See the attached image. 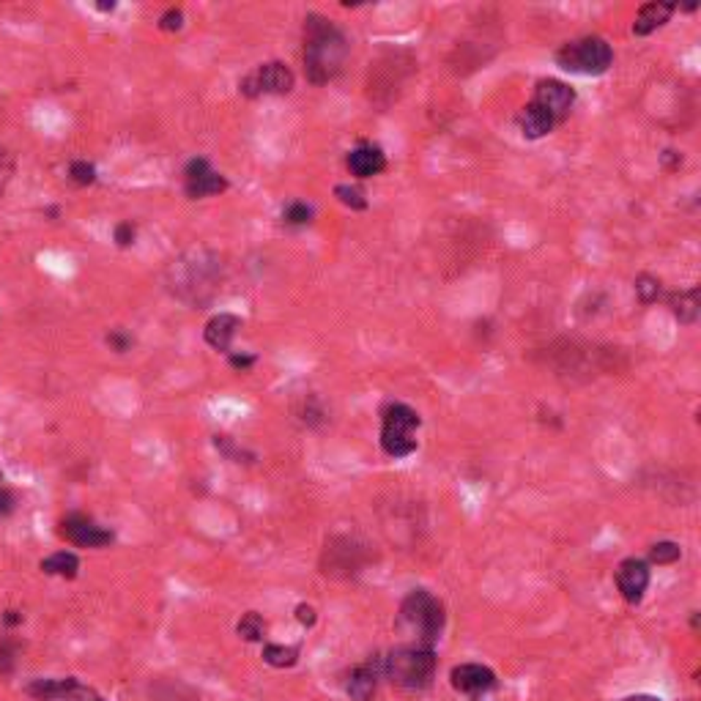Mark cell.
<instances>
[{
	"label": "cell",
	"instance_id": "24",
	"mask_svg": "<svg viewBox=\"0 0 701 701\" xmlns=\"http://www.w3.org/2000/svg\"><path fill=\"white\" fill-rule=\"evenodd\" d=\"M69 179H71L74 184H79V187H88V184L96 181V168H94L91 162H86V159H74V162L69 164Z\"/></svg>",
	"mask_w": 701,
	"mask_h": 701
},
{
	"label": "cell",
	"instance_id": "17",
	"mask_svg": "<svg viewBox=\"0 0 701 701\" xmlns=\"http://www.w3.org/2000/svg\"><path fill=\"white\" fill-rule=\"evenodd\" d=\"M518 123H521V132H523L526 140H540V138H546V135L556 127L554 115H551L546 107H540L538 102H529V104L521 110Z\"/></svg>",
	"mask_w": 701,
	"mask_h": 701
},
{
	"label": "cell",
	"instance_id": "11",
	"mask_svg": "<svg viewBox=\"0 0 701 701\" xmlns=\"http://www.w3.org/2000/svg\"><path fill=\"white\" fill-rule=\"evenodd\" d=\"M184 189L189 197H212V195H220L228 189V179L217 171H212V164L209 159H192L187 164V171H184Z\"/></svg>",
	"mask_w": 701,
	"mask_h": 701
},
{
	"label": "cell",
	"instance_id": "30",
	"mask_svg": "<svg viewBox=\"0 0 701 701\" xmlns=\"http://www.w3.org/2000/svg\"><path fill=\"white\" fill-rule=\"evenodd\" d=\"M107 346L113 348V351H118V354H123V351H129L132 348V338L123 332V329H113V332L107 335Z\"/></svg>",
	"mask_w": 701,
	"mask_h": 701
},
{
	"label": "cell",
	"instance_id": "35",
	"mask_svg": "<svg viewBox=\"0 0 701 701\" xmlns=\"http://www.w3.org/2000/svg\"><path fill=\"white\" fill-rule=\"evenodd\" d=\"M230 367H236V370H250L258 359L253 356V354H230Z\"/></svg>",
	"mask_w": 701,
	"mask_h": 701
},
{
	"label": "cell",
	"instance_id": "38",
	"mask_svg": "<svg viewBox=\"0 0 701 701\" xmlns=\"http://www.w3.org/2000/svg\"><path fill=\"white\" fill-rule=\"evenodd\" d=\"M96 9H99V12H113V9H115V4H113V0H110V4H99Z\"/></svg>",
	"mask_w": 701,
	"mask_h": 701
},
{
	"label": "cell",
	"instance_id": "23",
	"mask_svg": "<svg viewBox=\"0 0 701 701\" xmlns=\"http://www.w3.org/2000/svg\"><path fill=\"white\" fill-rule=\"evenodd\" d=\"M680 556H682V548H680L677 543H672V540L655 543V546L649 548V559H652L655 564H674V562H680Z\"/></svg>",
	"mask_w": 701,
	"mask_h": 701
},
{
	"label": "cell",
	"instance_id": "9",
	"mask_svg": "<svg viewBox=\"0 0 701 701\" xmlns=\"http://www.w3.org/2000/svg\"><path fill=\"white\" fill-rule=\"evenodd\" d=\"M28 693L36 701H104L94 688H86L79 680H36L28 685Z\"/></svg>",
	"mask_w": 701,
	"mask_h": 701
},
{
	"label": "cell",
	"instance_id": "8",
	"mask_svg": "<svg viewBox=\"0 0 701 701\" xmlns=\"http://www.w3.org/2000/svg\"><path fill=\"white\" fill-rule=\"evenodd\" d=\"M61 538H66L71 546L79 548H104L115 540V534L104 526H99L96 521H91L88 515H66L61 521Z\"/></svg>",
	"mask_w": 701,
	"mask_h": 701
},
{
	"label": "cell",
	"instance_id": "29",
	"mask_svg": "<svg viewBox=\"0 0 701 701\" xmlns=\"http://www.w3.org/2000/svg\"><path fill=\"white\" fill-rule=\"evenodd\" d=\"M12 173H14V156L0 146V192H4L6 184L12 181Z\"/></svg>",
	"mask_w": 701,
	"mask_h": 701
},
{
	"label": "cell",
	"instance_id": "1",
	"mask_svg": "<svg viewBox=\"0 0 701 701\" xmlns=\"http://www.w3.org/2000/svg\"><path fill=\"white\" fill-rule=\"evenodd\" d=\"M348 58L346 33L321 14H310L305 20V71L315 86H323L340 74Z\"/></svg>",
	"mask_w": 701,
	"mask_h": 701
},
{
	"label": "cell",
	"instance_id": "19",
	"mask_svg": "<svg viewBox=\"0 0 701 701\" xmlns=\"http://www.w3.org/2000/svg\"><path fill=\"white\" fill-rule=\"evenodd\" d=\"M41 570L47 575H58V579H77L79 559L71 551H58L47 559H41Z\"/></svg>",
	"mask_w": 701,
	"mask_h": 701
},
{
	"label": "cell",
	"instance_id": "13",
	"mask_svg": "<svg viewBox=\"0 0 701 701\" xmlns=\"http://www.w3.org/2000/svg\"><path fill=\"white\" fill-rule=\"evenodd\" d=\"M449 685L463 696H482L497 688V674L482 663H461L449 672Z\"/></svg>",
	"mask_w": 701,
	"mask_h": 701
},
{
	"label": "cell",
	"instance_id": "25",
	"mask_svg": "<svg viewBox=\"0 0 701 701\" xmlns=\"http://www.w3.org/2000/svg\"><path fill=\"white\" fill-rule=\"evenodd\" d=\"M20 657V644L14 638H0V674H12Z\"/></svg>",
	"mask_w": 701,
	"mask_h": 701
},
{
	"label": "cell",
	"instance_id": "4",
	"mask_svg": "<svg viewBox=\"0 0 701 701\" xmlns=\"http://www.w3.org/2000/svg\"><path fill=\"white\" fill-rule=\"evenodd\" d=\"M220 269H222L220 261L205 253H192L181 261H173V266H171L173 294H179L181 299H187L192 305L205 302L214 294Z\"/></svg>",
	"mask_w": 701,
	"mask_h": 701
},
{
	"label": "cell",
	"instance_id": "2",
	"mask_svg": "<svg viewBox=\"0 0 701 701\" xmlns=\"http://www.w3.org/2000/svg\"><path fill=\"white\" fill-rule=\"evenodd\" d=\"M384 677L405 690V693H422L430 688L436 677V649L420 644H403L387 655H381Z\"/></svg>",
	"mask_w": 701,
	"mask_h": 701
},
{
	"label": "cell",
	"instance_id": "37",
	"mask_svg": "<svg viewBox=\"0 0 701 701\" xmlns=\"http://www.w3.org/2000/svg\"><path fill=\"white\" fill-rule=\"evenodd\" d=\"M620 701H663V698H657V696H652V693H633V696H625V698H620Z\"/></svg>",
	"mask_w": 701,
	"mask_h": 701
},
{
	"label": "cell",
	"instance_id": "32",
	"mask_svg": "<svg viewBox=\"0 0 701 701\" xmlns=\"http://www.w3.org/2000/svg\"><path fill=\"white\" fill-rule=\"evenodd\" d=\"M113 236H115L118 246H129V244H135V225L132 222H118Z\"/></svg>",
	"mask_w": 701,
	"mask_h": 701
},
{
	"label": "cell",
	"instance_id": "22",
	"mask_svg": "<svg viewBox=\"0 0 701 701\" xmlns=\"http://www.w3.org/2000/svg\"><path fill=\"white\" fill-rule=\"evenodd\" d=\"M236 633L244 638V641H263L266 636V620L258 613V611H246L238 625H236Z\"/></svg>",
	"mask_w": 701,
	"mask_h": 701
},
{
	"label": "cell",
	"instance_id": "27",
	"mask_svg": "<svg viewBox=\"0 0 701 701\" xmlns=\"http://www.w3.org/2000/svg\"><path fill=\"white\" fill-rule=\"evenodd\" d=\"M282 220H285L288 225H307V222L313 220V209H310L307 203L294 200V203H288V205H285Z\"/></svg>",
	"mask_w": 701,
	"mask_h": 701
},
{
	"label": "cell",
	"instance_id": "26",
	"mask_svg": "<svg viewBox=\"0 0 701 701\" xmlns=\"http://www.w3.org/2000/svg\"><path fill=\"white\" fill-rule=\"evenodd\" d=\"M335 195L340 197V203H343V205H348V209H354V212H364V209H367L364 192H362V189H356V187L340 184V187H335Z\"/></svg>",
	"mask_w": 701,
	"mask_h": 701
},
{
	"label": "cell",
	"instance_id": "6",
	"mask_svg": "<svg viewBox=\"0 0 701 701\" xmlns=\"http://www.w3.org/2000/svg\"><path fill=\"white\" fill-rule=\"evenodd\" d=\"M556 63L570 74L597 77V74H605L611 69L613 50L600 36H584V38L567 41V45L556 53Z\"/></svg>",
	"mask_w": 701,
	"mask_h": 701
},
{
	"label": "cell",
	"instance_id": "5",
	"mask_svg": "<svg viewBox=\"0 0 701 701\" xmlns=\"http://www.w3.org/2000/svg\"><path fill=\"white\" fill-rule=\"evenodd\" d=\"M422 420L411 405L389 403L381 414V449L389 458H408L417 452L414 433L420 430Z\"/></svg>",
	"mask_w": 701,
	"mask_h": 701
},
{
	"label": "cell",
	"instance_id": "28",
	"mask_svg": "<svg viewBox=\"0 0 701 701\" xmlns=\"http://www.w3.org/2000/svg\"><path fill=\"white\" fill-rule=\"evenodd\" d=\"M636 294L644 305H652L657 296H661V282H657V277H652V274H641L636 280Z\"/></svg>",
	"mask_w": 701,
	"mask_h": 701
},
{
	"label": "cell",
	"instance_id": "7",
	"mask_svg": "<svg viewBox=\"0 0 701 701\" xmlns=\"http://www.w3.org/2000/svg\"><path fill=\"white\" fill-rule=\"evenodd\" d=\"M291 88H294V71L288 69L282 61L261 63L238 82V91L244 96H250V99H255V96H280V94H288Z\"/></svg>",
	"mask_w": 701,
	"mask_h": 701
},
{
	"label": "cell",
	"instance_id": "21",
	"mask_svg": "<svg viewBox=\"0 0 701 701\" xmlns=\"http://www.w3.org/2000/svg\"><path fill=\"white\" fill-rule=\"evenodd\" d=\"M263 661L274 669H291L299 663V647H285V644H266L263 647Z\"/></svg>",
	"mask_w": 701,
	"mask_h": 701
},
{
	"label": "cell",
	"instance_id": "33",
	"mask_svg": "<svg viewBox=\"0 0 701 701\" xmlns=\"http://www.w3.org/2000/svg\"><path fill=\"white\" fill-rule=\"evenodd\" d=\"M296 620H299V625H302V628H313V625L318 622V613H315V608H313V605H307V603H299V605H296Z\"/></svg>",
	"mask_w": 701,
	"mask_h": 701
},
{
	"label": "cell",
	"instance_id": "20",
	"mask_svg": "<svg viewBox=\"0 0 701 701\" xmlns=\"http://www.w3.org/2000/svg\"><path fill=\"white\" fill-rule=\"evenodd\" d=\"M669 305H672V313H674V318H677L680 323H696L698 307H701V302H698V288H690V291L674 294Z\"/></svg>",
	"mask_w": 701,
	"mask_h": 701
},
{
	"label": "cell",
	"instance_id": "10",
	"mask_svg": "<svg viewBox=\"0 0 701 701\" xmlns=\"http://www.w3.org/2000/svg\"><path fill=\"white\" fill-rule=\"evenodd\" d=\"M613 579H616V589H620V595L625 597V603L630 605H638L649 589V581H652V572H649V564L644 559H625L620 562V567H616L613 572Z\"/></svg>",
	"mask_w": 701,
	"mask_h": 701
},
{
	"label": "cell",
	"instance_id": "36",
	"mask_svg": "<svg viewBox=\"0 0 701 701\" xmlns=\"http://www.w3.org/2000/svg\"><path fill=\"white\" fill-rule=\"evenodd\" d=\"M4 622H6L9 628H14V625L22 622V613H20V611H6V613H4Z\"/></svg>",
	"mask_w": 701,
	"mask_h": 701
},
{
	"label": "cell",
	"instance_id": "39",
	"mask_svg": "<svg viewBox=\"0 0 701 701\" xmlns=\"http://www.w3.org/2000/svg\"><path fill=\"white\" fill-rule=\"evenodd\" d=\"M0 485H4V474H0Z\"/></svg>",
	"mask_w": 701,
	"mask_h": 701
},
{
	"label": "cell",
	"instance_id": "12",
	"mask_svg": "<svg viewBox=\"0 0 701 701\" xmlns=\"http://www.w3.org/2000/svg\"><path fill=\"white\" fill-rule=\"evenodd\" d=\"M384 677V666H381V655H373L367 657L364 663L354 666L348 672V680H346V693L351 701H370L376 693V685L379 680Z\"/></svg>",
	"mask_w": 701,
	"mask_h": 701
},
{
	"label": "cell",
	"instance_id": "31",
	"mask_svg": "<svg viewBox=\"0 0 701 701\" xmlns=\"http://www.w3.org/2000/svg\"><path fill=\"white\" fill-rule=\"evenodd\" d=\"M181 25H184V12H181V9H168V12L159 17V28L168 30V33H171V30H179Z\"/></svg>",
	"mask_w": 701,
	"mask_h": 701
},
{
	"label": "cell",
	"instance_id": "18",
	"mask_svg": "<svg viewBox=\"0 0 701 701\" xmlns=\"http://www.w3.org/2000/svg\"><path fill=\"white\" fill-rule=\"evenodd\" d=\"M674 12H677L674 4H647V6H641L638 14H636V22H633V33L636 36H649L652 30L663 28L672 20Z\"/></svg>",
	"mask_w": 701,
	"mask_h": 701
},
{
	"label": "cell",
	"instance_id": "3",
	"mask_svg": "<svg viewBox=\"0 0 701 701\" xmlns=\"http://www.w3.org/2000/svg\"><path fill=\"white\" fill-rule=\"evenodd\" d=\"M444 622H446L444 603L436 595H430L428 589H414L400 603L397 628L405 636H411V644L436 647V641L441 638Z\"/></svg>",
	"mask_w": 701,
	"mask_h": 701
},
{
	"label": "cell",
	"instance_id": "15",
	"mask_svg": "<svg viewBox=\"0 0 701 701\" xmlns=\"http://www.w3.org/2000/svg\"><path fill=\"white\" fill-rule=\"evenodd\" d=\"M346 164L356 179H373V176L384 173L387 156L379 146H359L348 154Z\"/></svg>",
	"mask_w": 701,
	"mask_h": 701
},
{
	"label": "cell",
	"instance_id": "14",
	"mask_svg": "<svg viewBox=\"0 0 701 701\" xmlns=\"http://www.w3.org/2000/svg\"><path fill=\"white\" fill-rule=\"evenodd\" d=\"M531 102H538L540 107H546L554 115V121L562 123L570 115L572 104H575V91L570 86H564V82H559V79H540Z\"/></svg>",
	"mask_w": 701,
	"mask_h": 701
},
{
	"label": "cell",
	"instance_id": "34",
	"mask_svg": "<svg viewBox=\"0 0 701 701\" xmlns=\"http://www.w3.org/2000/svg\"><path fill=\"white\" fill-rule=\"evenodd\" d=\"M14 507H17V499H14V493H12L9 488H4V485H0V518H6V515H12V513H14Z\"/></svg>",
	"mask_w": 701,
	"mask_h": 701
},
{
	"label": "cell",
	"instance_id": "16",
	"mask_svg": "<svg viewBox=\"0 0 701 701\" xmlns=\"http://www.w3.org/2000/svg\"><path fill=\"white\" fill-rule=\"evenodd\" d=\"M238 329H241V318L233 315V313H220L214 315L209 323H205L203 329V338L205 343H209L214 351H228L233 338L238 335Z\"/></svg>",
	"mask_w": 701,
	"mask_h": 701
}]
</instances>
